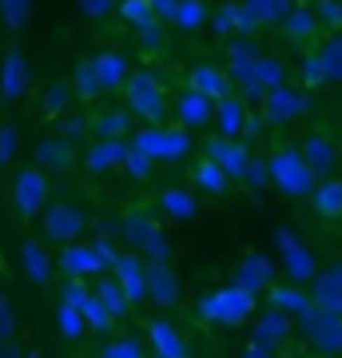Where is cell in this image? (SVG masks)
<instances>
[{
    "mask_svg": "<svg viewBox=\"0 0 342 358\" xmlns=\"http://www.w3.org/2000/svg\"><path fill=\"white\" fill-rule=\"evenodd\" d=\"M243 8H247L255 28H263V24L279 28L283 20H287V13L294 8V0H243Z\"/></svg>",
    "mask_w": 342,
    "mask_h": 358,
    "instance_id": "cell-33",
    "label": "cell"
},
{
    "mask_svg": "<svg viewBox=\"0 0 342 358\" xmlns=\"http://www.w3.org/2000/svg\"><path fill=\"white\" fill-rule=\"evenodd\" d=\"M28 88V60L20 48L4 52V64H0V103H16Z\"/></svg>",
    "mask_w": 342,
    "mask_h": 358,
    "instance_id": "cell-21",
    "label": "cell"
},
{
    "mask_svg": "<svg viewBox=\"0 0 342 358\" xmlns=\"http://www.w3.org/2000/svg\"><path fill=\"white\" fill-rule=\"evenodd\" d=\"M299 155H303V164L318 176H330L334 167H339V143L330 140L327 131H311L303 143H299Z\"/></svg>",
    "mask_w": 342,
    "mask_h": 358,
    "instance_id": "cell-17",
    "label": "cell"
},
{
    "mask_svg": "<svg viewBox=\"0 0 342 358\" xmlns=\"http://www.w3.org/2000/svg\"><path fill=\"white\" fill-rule=\"evenodd\" d=\"M92 251L100 255V263H104V267H112V259L120 255V251H115V247L108 243V239H96V243H92Z\"/></svg>",
    "mask_w": 342,
    "mask_h": 358,
    "instance_id": "cell-55",
    "label": "cell"
},
{
    "mask_svg": "<svg viewBox=\"0 0 342 358\" xmlns=\"http://www.w3.org/2000/svg\"><path fill=\"white\" fill-rule=\"evenodd\" d=\"M0 358H24V346H16V338H0Z\"/></svg>",
    "mask_w": 342,
    "mask_h": 358,
    "instance_id": "cell-56",
    "label": "cell"
},
{
    "mask_svg": "<svg viewBox=\"0 0 342 358\" xmlns=\"http://www.w3.org/2000/svg\"><path fill=\"white\" fill-rule=\"evenodd\" d=\"M291 334H294V319H291V315L266 307V310H259V319H255V327H251V343L275 350V346H283Z\"/></svg>",
    "mask_w": 342,
    "mask_h": 358,
    "instance_id": "cell-18",
    "label": "cell"
},
{
    "mask_svg": "<svg viewBox=\"0 0 342 358\" xmlns=\"http://www.w3.org/2000/svg\"><path fill=\"white\" fill-rule=\"evenodd\" d=\"M120 167H124L131 179H148V176L155 171V159H148L143 152H136V148L127 143V155H124V164H120Z\"/></svg>",
    "mask_w": 342,
    "mask_h": 358,
    "instance_id": "cell-48",
    "label": "cell"
},
{
    "mask_svg": "<svg viewBox=\"0 0 342 358\" xmlns=\"http://www.w3.org/2000/svg\"><path fill=\"white\" fill-rule=\"evenodd\" d=\"M80 13L92 20H104L108 13H115V0H80Z\"/></svg>",
    "mask_w": 342,
    "mask_h": 358,
    "instance_id": "cell-54",
    "label": "cell"
},
{
    "mask_svg": "<svg viewBox=\"0 0 342 358\" xmlns=\"http://www.w3.org/2000/svg\"><path fill=\"white\" fill-rule=\"evenodd\" d=\"M275 247H279V255H283V271H287V279L291 282H311L318 275V259H315V251L294 235L291 227H279L275 231Z\"/></svg>",
    "mask_w": 342,
    "mask_h": 358,
    "instance_id": "cell-8",
    "label": "cell"
},
{
    "mask_svg": "<svg viewBox=\"0 0 342 358\" xmlns=\"http://www.w3.org/2000/svg\"><path fill=\"white\" fill-rule=\"evenodd\" d=\"M16 143H20V131H16V124H0V171L13 164Z\"/></svg>",
    "mask_w": 342,
    "mask_h": 358,
    "instance_id": "cell-49",
    "label": "cell"
},
{
    "mask_svg": "<svg viewBox=\"0 0 342 358\" xmlns=\"http://www.w3.org/2000/svg\"><path fill=\"white\" fill-rule=\"evenodd\" d=\"M299 331H303V338L315 346L318 355L327 358L342 355V315H327L318 307H306L299 315Z\"/></svg>",
    "mask_w": 342,
    "mask_h": 358,
    "instance_id": "cell-7",
    "label": "cell"
},
{
    "mask_svg": "<svg viewBox=\"0 0 342 358\" xmlns=\"http://www.w3.org/2000/svg\"><path fill=\"white\" fill-rule=\"evenodd\" d=\"M32 167H40L44 176H64L76 167V148L60 136H40L32 143Z\"/></svg>",
    "mask_w": 342,
    "mask_h": 358,
    "instance_id": "cell-13",
    "label": "cell"
},
{
    "mask_svg": "<svg viewBox=\"0 0 342 358\" xmlns=\"http://www.w3.org/2000/svg\"><path fill=\"white\" fill-rule=\"evenodd\" d=\"M131 148L136 152H143L148 159H155V164H183L191 155V131L187 128H140L136 136H131Z\"/></svg>",
    "mask_w": 342,
    "mask_h": 358,
    "instance_id": "cell-5",
    "label": "cell"
},
{
    "mask_svg": "<svg viewBox=\"0 0 342 358\" xmlns=\"http://www.w3.org/2000/svg\"><path fill=\"white\" fill-rule=\"evenodd\" d=\"M239 358H275V350H266V346H259V343H247Z\"/></svg>",
    "mask_w": 342,
    "mask_h": 358,
    "instance_id": "cell-57",
    "label": "cell"
},
{
    "mask_svg": "<svg viewBox=\"0 0 342 358\" xmlns=\"http://www.w3.org/2000/svg\"><path fill=\"white\" fill-rule=\"evenodd\" d=\"M299 88H306V92H315V88H327V80H322V68H318V56L315 52H306L303 60H299Z\"/></svg>",
    "mask_w": 342,
    "mask_h": 358,
    "instance_id": "cell-47",
    "label": "cell"
},
{
    "mask_svg": "<svg viewBox=\"0 0 342 358\" xmlns=\"http://www.w3.org/2000/svg\"><path fill=\"white\" fill-rule=\"evenodd\" d=\"M271 282H275V263H271V255H263V251H247V255L235 263V271H231V287H239V291H247V294H263Z\"/></svg>",
    "mask_w": 342,
    "mask_h": 358,
    "instance_id": "cell-12",
    "label": "cell"
},
{
    "mask_svg": "<svg viewBox=\"0 0 342 358\" xmlns=\"http://www.w3.org/2000/svg\"><path fill=\"white\" fill-rule=\"evenodd\" d=\"M207 16H211V8H207L203 0H176V8H171V24H176L179 32H195V28L207 24Z\"/></svg>",
    "mask_w": 342,
    "mask_h": 358,
    "instance_id": "cell-36",
    "label": "cell"
},
{
    "mask_svg": "<svg viewBox=\"0 0 342 358\" xmlns=\"http://www.w3.org/2000/svg\"><path fill=\"white\" fill-rule=\"evenodd\" d=\"M255 80H259V88H279V84H287V64H283L279 56H259L255 60Z\"/></svg>",
    "mask_w": 342,
    "mask_h": 358,
    "instance_id": "cell-42",
    "label": "cell"
},
{
    "mask_svg": "<svg viewBox=\"0 0 342 358\" xmlns=\"http://www.w3.org/2000/svg\"><path fill=\"white\" fill-rule=\"evenodd\" d=\"M318 68H322V80L327 84H342V32H330L322 44H318Z\"/></svg>",
    "mask_w": 342,
    "mask_h": 358,
    "instance_id": "cell-34",
    "label": "cell"
},
{
    "mask_svg": "<svg viewBox=\"0 0 342 358\" xmlns=\"http://www.w3.org/2000/svg\"><path fill=\"white\" fill-rule=\"evenodd\" d=\"M207 20H211V28H215V36H223V40L255 36V24H251V16H247V8H243V0H223Z\"/></svg>",
    "mask_w": 342,
    "mask_h": 358,
    "instance_id": "cell-23",
    "label": "cell"
},
{
    "mask_svg": "<svg viewBox=\"0 0 342 358\" xmlns=\"http://www.w3.org/2000/svg\"><path fill=\"white\" fill-rule=\"evenodd\" d=\"M263 124H291L311 108V92L294 88V84H279V88L263 92Z\"/></svg>",
    "mask_w": 342,
    "mask_h": 358,
    "instance_id": "cell-9",
    "label": "cell"
},
{
    "mask_svg": "<svg viewBox=\"0 0 342 358\" xmlns=\"http://www.w3.org/2000/svg\"><path fill=\"white\" fill-rule=\"evenodd\" d=\"M127 155V140H96L88 143V152H84V171L88 176H108V171H120V164H124Z\"/></svg>",
    "mask_w": 342,
    "mask_h": 358,
    "instance_id": "cell-22",
    "label": "cell"
},
{
    "mask_svg": "<svg viewBox=\"0 0 342 358\" xmlns=\"http://www.w3.org/2000/svg\"><path fill=\"white\" fill-rule=\"evenodd\" d=\"M136 40H140V48H148V52H155V48H164V28H159V20H148V24H140L136 28Z\"/></svg>",
    "mask_w": 342,
    "mask_h": 358,
    "instance_id": "cell-51",
    "label": "cell"
},
{
    "mask_svg": "<svg viewBox=\"0 0 342 358\" xmlns=\"http://www.w3.org/2000/svg\"><path fill=\"white\" fill-rule=\"evenodd\" d=\"M255 307H259V294H247L227 282L195 299V319L211 322V327H243L255 315Z\"/></svg>",
    "mask_w": 342,
    "mask_h": 358,
    "instance_id": "cell-1",
    "label": "cell"
},
{
    "mask_svg": "<svg viewBox=\"0 0 342 358\" xmlns=\"http://www.w3.org/2000/svg\"><path fill=\"white\" fill-rule=\"evenodd\" d=\"M187 88L199 92V96H207V100H219V96L231 92V76L219 64H195L187 72Z\"/></svg>",
    "mask_w": 342,
    "mask_h": 358,
    "instance_id": "cell-28",
    "label": "cell"
},
{
    "mask_svg": "<svg viewBox=\"0 0 342 358\" xmlns=\"http://www.w3.org/2000/svg\"><path fill=\"white\" fill-rule=\"evenodd\" d=\"M68 100H72L68 80H56V84H48V88H44V100H40V115H44V120H60L64 108H68Z\"/></svg>",
    "mask_w": 342,
    "mask_h": 358,
    "instance_id": "cell-41",
    "label": "cell"
},
{
    "mask_svg": "<svg viewBox=\"0 0 342 358\" xmlns=\"http://www.w3.org/2000/svg\"><path fill=\"white\" fill-rule=\"evenodd\" d=\"M315 287H311V307L327 310V315H342V291L334 287V282H327L322 275H315Z\"/></svg>",
    "mask_w": 342,
    "mask_h": 358,
    "instance_id": "cell-40",
    "label": "cell"
},
{
    "mask_svg": "<svg viewBox=\"0 0 342 358\" xmlns=\"http://www.w3.org/2000/svg\"><path fill=\"white\" fill-rule=\"evenodd\" d=\"M60 271L68 275V279H96V275H104V263H100V255L92 251V243H64V251H60Z\"/></svg>",
    "mask_w": 342,
    "mask_h": 358,
    "instance_id": "cell-19",
    "label": "cell"
},
{
    "mask_svg": "<svg viewBox=\"0 0 342 358\" xmlns=\"http://www.w3.org/2000/svg\"><path fill=\"white\" fill-rule=\"evenodd\" d=\"M88 131H96V140H124L131 131V112L127 108H104L88 120Z\"/></svg>",
    "mask_w": 342,
    "mask_h": 358,
    "instance_id": "cell-31",
    "label": "cell"
},
{
    "mask_svg": "<svg viewBox=\"0 0 342 358\" xmlns=\"http://www.w3.org/2000/svg\"><path fill=\"white\" fill-rule=\"evenodd\" d=\"M120 235H124L127 247L140 251L143 259H167L171 255V243H167L164 223H159L152 211H143V207H131V211L120 215Z\"/></svg>",
    "mask_w": 342,
    "mask_h": 358,
    "instance_id": "cell-4",
    "label": "cell"
},
{
    "mask_svg": "<svg viewBox=\"0 0 342 358\" xmlns=\"http://www.w3.org/2000/svg\"><path fill=\"white\" fill-rule=\"evenodd\" d=\"M263 159H266V183H275V192H283L287 199H306V195L315 192L318 179H315V171L303 164L299 148L279 143V148H271Z\"/></svg>",
    "mask_w": 342,
    "mask_h": 358,
    "instance_id": "cell-2",
    "label": "cell"
},
{
    "mask_svg": "<svg viewBox=\"0 0 342 358\" xmlns=\"http://www.w3.org/2000/svg\"><path fill=\"white\" fill-rule=\"evenodd\" d=\"M159 211H164L171 223H187V219H195V211H199V199H195V192L183 187V183H167L164 192H159Z\"/></svg>",
    "mask_w": 342,
    "mask_h": 358,
    "instance_id": "cell-25",
    "label": "cell"
},
{
    "mask_svg": "<svg viewBox=\"0 0 342 358\" xmlns=\"http://www.w3.org/2000/svg\"><path fill=\"white\" fill-rule=\"evenodd\" d=\"M311 203H315V211L322 219H342V179H322V183H315V192L306 195Z\"/></svg>",
    "mask_w": 342,
    "mask_h": 358,
    "instance_id": "cell-32",
    "label": "cell"
},
{
    "mask_svg": "<svg viewBox=\"0 0 342 358\" xmlns=\"http://www.w3.org/2000/svg\"><path fill=\"white\" fill-rule=\"evenodd\" d=\"M148 350L179 358V355H187V343H183V334H179V327L171 319H152L148 322Z\"/></svg>",
    "mask_w": 342,
    "mask_h": 358,
    "instance_id": "cell-27",
    "label": "cell"
},
{
    "mask_svg": "<svg viewBox=\"0 0 342 358\" xmlns=\"http://www.w3.org/2000/svg\"><path fill=\"white\" fill-rule=\"evenodd\" d=\"M48 195H52V183L48 176L40 171V167H20L13 176V187H8V203H13V211L20 219H32L40 215L44 207H48Z\"/></svg>",
    "mask_w": 342,
    "mask_h": 358,
    "instance_id": "cell-6",
    "label": "cell"
},
{
    "mask_svg": "<svg viewBox=\"0 0 342 358\" xmlns=\"http://www.w3.org/2000/svg\"><path fill=\"white\" fill-rule=\"evenodd\" d=\"M148 358H167V355H148ZM179 358H187V355H179Z\"/></svg>",
    "mask_w": 342,
    "mask_h": 358,
    "instance_id": "cell-61",
    "label": "cell"
},
{
    "mask_svg": "<svg viewBox=\"0 0 342 358\" xmlns=\"http://www.w3.org/2000/svg\"><path fill=\"white\" fill-rule=\"evenodd\" d=\"M20 267H24L28 282L48 287V279H52V255L44 251L40 239H24V243H20Z\"/></svg>",
    "mask_w": 342,
    "mask_h": 358,
    "instance_id": "cell-30",
    "label": "cell"
},
{
    "mask_svg": "<svg viewBox=\"0 0 342 358\" xmlns=\"http://www.w3.org/2000/svg\"><path fill=\"white\" fill-rule=\"evenodd\" d=\"M92 72L100 80V92H115V88H124L127 76H131V60H127L124 52L104 48V52L92 56Z\"/></svg>",
    "mask_w": 342,
    "mask_h": 358,
    "instance_id": "cell-20",
    "label": "cell"
},
{
    "mask_svg": "<svg viewBox=\"0 0 342 358\" xmlns=\"http://www.w3.org/2000/svg\"><path fill=\"white\" fill-rule=\"evenodd\" d=\"M108 271H112V279L120 282V291L127 294V303H131V307L148 299V279H143V263H140L136 251H131V255H115Z\"/></svg>",
    "mask_w": 342,
    "mask_h": 358,
    "instance_id": "cell-16",
    "label": "cell"
},
{
    "mask_svg": "<svg viewBox=\"0 0 342 358\" xmlns=\"http://www.w3.org/2000/svg\"><path fill=\"white\" fill-rule=\"evenodd\" d=\"M279 28L294 40V44H311V40L318 36V20H315V13H311V8H303V4H294V8L287 13V20H283Z\"/></svg>",
    "mask_w": 342,
    "mask_h": 358,
    "instance_id": "cell-35",
    "label": "cell"
},
{
    "mask_svg": "<svg viewBox=\"0 0 342 358\" xmlns=\"http://www.w3.org/2000/svg\"><path fill=\"white\" fill-rule=\"evenodd\" d=\"M143 279H148V299H152L155 307H179L183 303V282L171 267H167V259H148L143 263Z\"/></svg>",
    "mask_w": 342,
    "mask_h": 358,
    "instance_id": "cell-11",
    "label": "cell"
},
{
    "mask_svg": "<svg viewBox=\"0 0 342 358\" xmlns=\"http://www.w3.org/2000/svg\"><path fill=\"white\" fill-rule=\"evenodd\" d=\"M315 20L318 28H330V32H342V0H315Z\"/></svg>",
    "mask_w": 342,
    "mask_h": 358,
    "instance_id": "cell-46",
    "label": "cell"
},
{
    "mask_svg": "<svg viewBox=\"0 0 342 358\" xmlns=\"http://www.w3.org/2000/svg\"><path fill=\"white\" fill-rule=\"evenodd\" d=\"M96 299H100L104 307H108V315H112L115 322L127 319V310H131V303H127V294L120 291V282L112 279V275H104L100 282H96Z\"/></svg>",
    "mask_w": 342,
    "mask_h": 358,
    "instance_id": "cell-37",
    "label": "cell"
},
{
    "mask_svg": "<svg viewBox=\"0 0 342 358\" xmlns=\"http://www.w3.org/2000/svg\"><path fill=\"white\" fill-rule=\"evenodd\" d=\"M68 88H72V96H76V100H84V103H92L96 96H104V92H100V80H96V72H92V60H80V64L72 68Z\"/></svg>",
    "mask_w": 342,
    "mask_h": 358,
    "instance_id": "cell-38",
    "label": "cell"
},
{
    "mask_svg": "<svg viewBox=\"0 0 342 358\" xmlns=\"http://www.w3.org/2000/svg\"><path fill=\"white\" fill-rule=\"evenodd\" d=\"M115 13L124 16V24H131V28L148 24V20H159V16L152 13V4H148V0H115Z\"/></svg>",
    "mask_w": 342,
    "mask_h": 358,
    "instance_id": "cell-44",
    "label": "cell"
},
{
    "mask_svg": "<svg viewBox=\"0 0 342 358\" xmlns=\"http://www.w3.org/2000/svg\"><path fill=\"white\" fill-rule=\"evenodd\" d=\"M96 358H148V346L131 334H120V338H108V343L96 350Z\"/></svg>",
    "mask_w": 342,
    "mask_h": 358,
    "instance_id": "cell-43",
    "label": "cell"
},
{
    "mask_svg": "<svg viewBox=\"0 0 342 358\" xmlns=\"http://www.w3.org/2000/svg\"><path fill=\"white\" fill-rule=\"evenodd\" d=\"M243 183H247L251 192L266 187V159L263 155H251V164H247V171H243Z\"/></svg>",
    "mask_w": 342,
    "mask_h": 358,
    "instance_id": "cell-53",
    "label": "cell"
},
{
    "mask_svg": "<svg viewBox=\"0 0 342 358\" xmlns=\"http://www.w3.org/2000/svg\"><path fill=\"white\" fill-rule=\"evenodd\" d=\"M152 4L155 16H164V20H171V8H176V0H148Z\"/></svg>",
    "mask_w": 342,
    "mask_h": 358,
    "instance_id": "cell-59",
    "label": "cell"
},
{
    "mask_svg": "<svg viewBox=\"0 0 342 358\" xmlns=\"http://www.w3.org/2000/svg\"><path fill=\"white\" fill-rule=\"evenodd\" d=\"M84 231H88L84 207H76V203H48L44 207V239L64 247V243H76Z\"/></svg>",
    "mask_w": 342,
    "mask_h": 358,
    "instance_id": "cell-10",
    "label": "cell"
},
{
    "mask_svg": "<svg viewBox=\"0 0 342 358\" xmlns=\"http://www.w3.org/2000/svg\"><path fill=\"white\" fill-rule=\"evenodd\" d=\"M247 115H251L247 100H243L239 92H227V96H219V100H215L211 128H215V136H223V140H239V136H243V124H247Z\"/></svg>",
    "mask_w": 342,
    "mask_h": 358,
    "instance_id": "cell-15",
    "label": "cell"
},
{
    "mask_svg": "<svg viewBox=\"0 0 342 358\" xmlns=\"http://www.w3.org/2000/svg\"><path fill=\"white\" fill-rule=\"evenodd\" d=\"M24 358H44V355H40L36 346H32V350H24Z\"/></svg>",
    "mask_w": 342,
    "mask_h": 358,
    "instance_id": "cell-60",
    "label": "cell"
},
{
    "mask_svg": "<svg viewBox=\"0 0 342 358\" xmlns=\"http://www.w3.org/2000/svg\"><path fill=\"white\" fill-rule=\"evenodd\" d=\"M203 155L215 159L231 179H243V171H247V164H251L255 152H251V143L247 140H223V136H211V140L203 143Z\"/></svg>",
    "mask_w": 342,
    "mask_h": 358,
    "instance_id": "cell-14",
    "label": "cell"
},
{
    "mask_svg": "<svg viewBox=\"0 0 342 358\" xmlns=\"http://www.w3.org/2000/svg\"><path fill=\"white\" fill-rule=\"evenodd\" d=\"M28 16H32V0H0V20L13 28H24Z\"/></svg>",
    "mask_w": 342,
    "mask_h": 358,
    "instance_id": "cell-45",
    "label": "cell"
},
{
    "mask_svg": "<svg viewBox=\"0 0 342 358\" xmlns=\"http://www.w3.org/2000/svg\"><path fill=\"white\" fill-rule=\"evenodd\" d=\"M266 307H275V310H283V315L299 319V315L311 307V294H306L299 282H271V287H266Z\"/></svg>",
    "mask_w": 342,
    "mask_h": 358,
    "instance_id": "cell-29",
    "label": "cell"
},
{
    "mask_svg": "<svg viewBox=\"0 0 342 358\" xmlns=\"http://www.w3.org/2000/svg\"><path fill=\"white\" fill-rule=\"evenodd\" d=\"M60 140H84L88 136V115H60V131H56Z\"/></svg>",
    "mask_w": 342,
    "mask_h": 358,
    "instance_id": "cell-50",
    "label": "cell"
},
{
    "mask_svg": "<svg viewBox=\"0 0 342 358\" xmlns=\"http://www.w3.org/2000/svg\"><path fill=\"white\" fill-rule=\"evenodd\" d=\"M211 112H215V100H207V96H199V92L183 88L176 96V120L179 128H211Z\"/></svg>",
    "mask_w": 342,
    "mask_h": 358,
    "instance_id": "cell-24",
    "label": "cell"
},
{
    "mask_svg": "<svg viewBox=\"0 0 342 358\" xmlns=\"http://www.w3.org/2000/svg\"><path fill=\"white\" fill-rule=\"evenodd\" d=\"M124 92H127V112L140 115L143 124L159 128L167 120V88H164V76L155 68H140V72L131 68Z\"/></svg>",
    "mask_w": 342,
    "mask_h": 358,
    "instance_id": "cell-3",
    "label": "cell"
},
{
    "mask_svg": "<svg viewBox=\"0 0 342 358\" xmlns=\"http://www.w3.org/2000/svg\"><path fill=\"white\" fill-rule=\"evenodd\" d=\"M318 275H322V279H327V282H334V287H339V291H342V259H339V263H330L327 271H318Z\"/></svg>",
    "mask_w": 342,
    "mask_h": 358,
    "instance_id": "cell-58",
    "label": "cell"
},
{
    "mask_svg": "<svg viewBox=\"0 0 342 358\" xmlns=\"http://www.w3.org/2000/svg\"><path fill=\"white\" fill-rule=\"evenodd\" d=\"M191 183H195L199 192H207L211 199H227L231 195V176L215 164V159H207V155L191 164Z\"/></svg>",
    "mask_w": 342,
    "mask_h": 358,
    "instance_id": "cell-26",
    "label": "cell"
},
{
    "mask_svg": "<svg viewBox=\"0 0 342 358\" xmlns=\"http://www.w3.org/2000/svg\"><path fill=\"white\" fill-rule=\"evenodd\" d=\"M13 334H16V307L8 299V291L0 287V338H13Z\"/></svg>",
    "mask_w": 342,
    "mask_h": 358,
    "instance_id": "cell-52",
    "label": "cell"
},
{
    "mask_svg": "<svg viewBox=\"0 0 342 358\" xmlns=\"http://www.w3.org/2000/svg\"><path fill=\"white\" fill-rule=\"evenodd\" d=\"M52 322H56V334H60L64 343H80L84 338V319H80V310L76 307H68V303H60L56 307V315H52Z\"/></svg>",
    "mask_w": 342,
    "mask_h": 358,
    "instance_id": "cell-39",
    "label": "cell"
}]
</instances>
